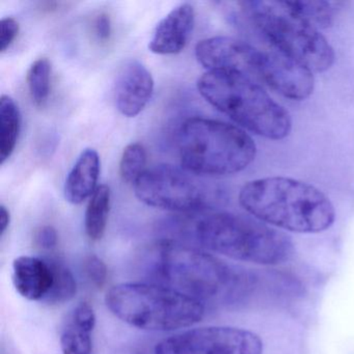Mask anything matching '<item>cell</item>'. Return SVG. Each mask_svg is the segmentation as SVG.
<instances>
[{
	"label": "cell",
	"mask_w": 354,
	"mask_h": 354,
	"mask_svg": "<svg viewBox=\"0 0 354 354\" xmlns=\"http://www.w3.org/2000/svg\"><path fill=\"white\" fill-rule=\"evenodd\" d=\"M153 283L210 304H233L250 287L246 273L212 254L176 240L159 241L147 258Z\"/></svg>",
	"instance_id": "obj_1"
},
{
	"label": "cell",
	"mask_w": 354,
	"mask_h": 354,
	"mask_svg": "<svg viewBox=\"0 0 354 354\" xmlns=\"http://www.w3.org/2000/svg\"><path fill=\"white\" fill-rule=\"evenodd\" d=\"M239 202L258 221L295 233L326 231L335 219L333 205L321 190L290 178L248 182L240 190Z\"/></svg>",
	"instance_id": "obj_2"
},
{
	"label": "cell",
	"mask_w": 354,
	"mask_h": 354,
	"mask_svg": "<svg viewBox=\"0 0 354 354\" xmlns=\"http://www.w3.org/2000/svg\"><path fill=\"white\" fill-rule=\"evenodd\" d=\"M186 237L205 250L233 260L277 265L289 258L291 239L258 219L221 211H203L185 229Z\"/></svg>",
	"instance_id": "obj_3"
},
{
	"label": "cell",
	"mask_w": 354,
	"mask_h": 354,
	"mask_svg": "<svg viewBox=\"0 0 354 354\" xmlns=\"http://www.w3.org/2000/svg\"><path fill=\"white\" fill-rule=\"evenodd\" d=\"M182 167L196 176L233 175L245 169L256 157L252 138L237 126L194 117L186 120L178 134Z\"/></svg>",
	"instance_id": "obj_4"
},
{
	"label": "cell",
	"mask_w": 354,
	"mask_h": 354,
	"mask_svg": "<svg viewBox=\"0 0 354 354\" xmlns=\"http://www.w3.org/2000/svg\"><path fill=\"white\" fill-rule=\"evenodd\" d=\"M198 90L207 102L258 136L277 140L291 131L288 111L248 78L206 72L198 80Z\"/></svg>",
	"instance_id": "obj_5"
},
{
	"label": "cell",
	"mask_w": 354,
	"mask_h": 354,
	"mask_svg": "<svg viewBox=\"0 0 354 354\" xmlns=\"http://www.w3.org/2000/svg\"><path fill=\"white\" fill-rule=\"evenodd\" d=\"M105 302L120 320L144 330L184 328L205 315L202 302L158 283H119L107 291Z\"/></svg>",
	"instance_id": "obj_6"
},
{
	"label": "cell",
	"mask_w": 354,
	"mask_h": 354,
	"mask_svg": "<svg viewBox=\"0 0 354 354\" xmlns=\"http://www.w3.org/2000/svg\"><path fill=\"white\" fill-rule=\"evenodd\" d=\"M239 6L271 46L283 55L313 73L333 66L335 51L328 41L299 17L288 1H243Z\"/></svg>",
	"instance_id": "obj_7"
},
{
	"label": "cell",
	"mask_w": 354,
	"mask_h": 354,
	"mask_svg": "<svg viewBox=\"0 0 354 354\" xmlns=\"http://www.w3.org/2000/svg\"><path fill=\"white\" fill-rule=\"evenodd\" d=\"M134 192L144 204L171 212H203L208 206L202 184L183 167L171 165L147 169L134 184Z\"/></svg>",
	"instance_id": "obj_8"
},
{
	"label": "cell",
	"mask_w": 354,
	"mask_h": 354,
	"mask_svg": "<svg viewBox=\"0 0 354 354\" xmlns=\"http://www.w3.org/2000/svg\"><path fill=\"white\" fill-rule=\"evenodd\" d=\"M155 354H263V342L245 329L200 327L162 339Z\"/></svg>",
	"instance_id": "obj_9"
},
{
	"label": "cell",
	"mask_w": 354,
	"mask_h": 354,
	"mask_svg": "<svg viewBox=\"0 0 354 354\" xmlns=\"http://www.w3.org/2000/svg\"><path fill=\"white\" fill-rule=\"evenodd\" d=\"M196 57L207 72H223L261 82L263 49L230 37H213L196 46Z\"/></svg>",
	"instance_id": "obj_10"
},
{
	"label": "cell",
	"mask_w": 354,
	"mask_h": 354,
	"mask_svg": "<svg viewBox=\"0 0 354 354\" xmlns=\"http://www.w3.org/2000/svg\"><path fill=\"white\" fill-rule=\"evenodd\" d=\"M261 82L291 100H304L315 86L313 72L272 47L263 49Z\"/></svg>",
	"instance_id": "obj_11"
},
{
	"label": "cell",
	"mask_w": 354,
	"mask_h": 354,
	"mask_svg": "<svg viewBox=\"0 0 354 354\" xmlns=\"http://www.w3.org/2000/svg\"><path fill=\"white\" fill-rule=\"evenodd\" d=\"M153 92L154 80L140 62L127 59L122 64L115 82V106L122 115H140L150 102Z\"/></svg>",
	"instance_id": "obj_12"
},
{
	"label": "cell",
	"mask_w": 354,
	"mask_h": 354,
	"mask_svg": "<svg viewBox=\"0 0 354 354\" xmlns=\"http://www.w3.org/2000/svg\"><path fill=\"white\" fill-rule=\"evenodd\" d=\"M196 12L189 3H182L171 10L157 26L149 44L151 53L159 55L181 53L194 30Z\"/></svg>",
	"instance_id": "obj_13"
},
{
	"label": "cell",
	"mask_w": 354,
	"mask_h": 354,
	"mask_svg": "<svg viewBox=\"0 0 354 354\" xmlns=\"http://www.w3.org/2000/svg\"><path fill=\"white\" fill-rule=\"evenodd\" d=\"M13 281L22 297L45 300L53 287V269L47 258L18 257L13 262Z\"/></svg>",
	"instance_id": "obj_14"
},
{
	"label": "cell",
	"mask_w": 354,
	"mask_h": 354,
	"mask_svg": "<svg viewBox=\"0 0 354 354\" xmlns=\"http://www.w3.org/2000/svg\"><path fill=\"white\" fill-rule=\"evenodd\" d=\"M100 176V157L94 149H86L76 160L66 179L65 198L73 205H80L91 198L98 188Z\"/></svg>",
	"instance_id": "obj_15"
},
{
	"label": "cell",
	"mask_w": 354,
	"mask_h": 354,
	"mask_svg": "<svg viewBox=\"0 0 354 354\" xmlns=\"http://www.w3.org/2000/svg\"><path fill=\"white\" fill-rule=\"evenodd\" d=\"M21 130V115L10 96L0 98V162H6L15 150Z\"/></svg>",
	"instance_id": "obj_16"
},
{
	"label": "cell",
	"mask_w": 354,
	"mask_h": 354,
	"mask_svg": "<svg viewBox=\"0 0 354 354\" xmlns=\"http://www.w3.org/2000/svg\"><path fill=\"white\" fill-rule=\"evenodd\" d=\"M111 188L100 185L88 201L84 217V227L88 237L93 241L102 239L106 231L111 210Z\"/></svg>",
	"instance_id": "obj_17"
},
{
	"label": "cell",
	"mask_w": 354,
	"mask_h": 354,
	"mask_svg": "<svg viewBox=\"0 0 354 354\" xmlns=\"http://www.w3.org/2000/svg\"><path fill=\"white\" fill-rule=\"evenodd\" d=\"M294 12L313 28H327L333 26L339 3L328 1H288Z\"/></svg>",
	"instance_id": "obj_18"
},
{
	"label": "cell",
	"mask_w": 354,
	"mask_h": 354,
	"mask_svg": "<svg viewBox=\"0 0 354 354\" xmlns=\"http://www.w3.org/2000/svg\"><path fill=\"white\" fill-rule=\"evenodd\" d=\"M53 273V287L44 301L48 304H64L69 301L77 292L75 277L63 262L55 258H47Z\"/></svg>",
	"instance_id": "obj_19"
},
{
	"label": "cell",
	"mask_w": 354,
	"mask_h": 354,
	"mask_svg": "<svg viewBox=\"0 0 354 354\" xmlns=\"http://www.w3.org/2000/svg\"><path fill=\"white\" fill-rule=\"evenodd\" d=\"M26 80L32 102L37 106H44L50 94V62L45 57L34 62L28 69Z\"/></svg>",
	"instance_id": "obj_20"
},
{
	"label": "cell",
	"mask_w": 354,
	"mask_h": 354,
	"mask_svg": "<svg viewBox=\"0 0 354 354\" xmlns=\"http://www.w3.org/2000/svg\"><path fill=\"white\" fill-rule=\"evenodd\" d=\"M147 152L140 142H132L124 149L120 161V176L124 183L134 186L146 171Z\"/></svg>",
	"instance_id": "obj_21"
},
{
	"label": "cell",
	"mask_w": 354,
	"mask_h": 354,
	"mask_svg": "<svg viewBox=\"0 0 354 354\" xmlns=\"http://www.w3.org/2000/svg\"><path fill=\"white\" fill-rule=\"evenodd\" d=\"M61 348L63 354H92L91 333L69 324L62 333Z\"/></svg>",
	"instance_id": "obj_22"
},
{
	"label": "cell",
	"mask_w": 354,
	"mask_h": 354,
	"mask_svg": "<svg viewBox=\"0 0 354 354\" xmlns=\"http://www.w3.org/2000/svg\"><path fill=\"white\" fill-rule=\"evenodd\" d=\"M84 271L86 277L97 288H102L106 283L109 269L102 259L90 254L84 261Z\"/></svg>",
	"instance_id": "obj_23"
},
{
	"label": "cell",
	"mask_w": 354,
	"mask_h": 354,
	"mask_svg": "<svg viewBox=\"0 0 354 354\" xmlns=\"http://www.w3.org/2000/svg\"><path fill=\"white\" fill-rule=\"evenodd\" d=\"M71 323L82 330L92 333L96 326V315L92 306L88 302H80L74 310Z\"/></svg>",
	"instance_id": "obj_24"
},
{
	"label": "cell",
	"mask_w": 354,
	"mask_h": 354,
	"mask_svg": "<svg viewBox=\"0 0 354 354\" xmlns=\"http://www.w3.org/2000/svg\"><path fill=\"white\" fill-rule=\"evenodd\" d=\"M19 34V24L13 17H6L0 21V53H3L15 42Z\"/></svg>",
	"instance_id": "obj_25"
},
{
	"label": "cell",
	"mask_w": 354,
	"mask_h": 354,
	"mask_svg": "<svg viewBox=\"0 0 354 354\" xmlns=\"http://www.w3.org/2000/svg\"><path fill=\"white\" fill-rule=\"evenodd\" d=\"M57 241H59V237H57V231L51 225H43L35 233V243L39 248L46 252L55 250L57 248Z\"/></svg>",
	"instance_id": "obj_26"
},
{
	"label": "cell",
	"mask_w": 354,
	"mask_h": 354,
	"mask_svg": "<svg viewBox=\"0 0 354 354\" xmlns=\"http://www.w3.org/2000/svg\"><path fill=\"white\" fill-rule=\"evenodd\" d=\"M95 35L100 42H107L111 36V22L106 14H100L95 20Z\"/></svg>",
	"instance_id": "obj_27"
},
{
	"label": "cell",
	"mask_w": 354,
	"mask_h": 354,
	"mask_svg": "<svg viewBox=\"0 0 354 354\" xmlns=\"http://www.w3.org/2000/svg\"><path fill=\"white\" fill-rule=\"evenodd\" d=\"M10 221H11V215H10V211L8 210L7 207L5 205L0 206V236L3 237L7 232L8 227L10 225Z\"/></svg>",
	"instance_id": "obj_28"
}]
</instances>
